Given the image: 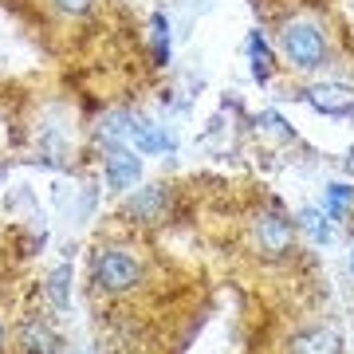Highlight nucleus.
<instances>
[{
  "mask_svg": "<svg viewBox=\"0 0 354 354\" xmlns=\"http://www.w3.org/2000/svg\"><path fill=\"white\" fill-rule=\"evenodd\" d=\"M291 354H339V335L335 330H299L291 339Z\"/></svg>",
  "mask_w": 354,
  "mask_h": 354,
  "instance_id": "nucleus-4",
  "label": "nucleus"
},
{
  "mask_svg": "<svg viewBox=\"0 0 354 354\" xmlns=\"http://www.w3.org/2000/svg\"><path fill=\"white\" fill-rule=\"evenodd\" d=\"M130 134H134V142H138V150H162V146H169V138H162V134H153L150 127H146V122H134V127H130Z\"/></svg>",
  "mask_w": 354,
  "mask_h": 354,
  "instance_id": "nucleus-9",
  "label": "nucleus"
},
{
  "mask_svg": "<svg viewBox=\"0 0 354 354\" xmlns=\"http://www.w3.org/2000/svg\"><path fill=\"white\" fill-rule=\"evenodd\" d=\"M311 102H315L319 111H327V114H346L354 106V95L342 91V87H315L311 91Z\"/></svg>",
  "mask_w": 354,
  "mask_h": 354,
  "instance_id": "nucleus-7",
  "label": "nucleus"
},
{
  "mask_svg": "<svg viewBox=\"0 0 354 354\" xmlns=\"http://www.w3.org/2000/svg\"><path fill=\"white\" fill-rule=\"evenodd\" d=\"M59 12H67V16H79V12H87L91 8V0H51Z\"/></svg>",
  "mask_w": 354,
  "mask_h": 354,
  "instance_id": "nucleus-13",
  "label": "nucleus"
},
{
  "mask_svg": "<svg viewBox=\"0 0 354 354\" xmlns=\"http://www.w3.org/2000/svg\"><path fill=\"white\" fill-rule=\"evenodd\" d=\"M134 177H138V158L134 153H111L106 158V181L114 189H127Z\"/></svg>",
  "mask_w": 354,
  "mask_h": 354,
  "instance_id": "nucleus-6",
  "label": "nucleus"
},
{
  "mask_svg": "<svg viewBox=\"0 0 354 354\" xmlns=\"http://www.w3.org/2000/svg\"><path fill=\"white\" fill-rule=\"evenodd\" d=\"M299 225L311 232V241L315 244H327L330 241V225H327V216H319L315 209H307V213H299Z\"/></svg>",
  "mask_w": 354,
  "mask_h": 354,
  "instance_id": "nucleus-8",
  "label": "nucleus"
},
{
  "mask_svg": "<svg viewBox=\"0 0 354 354\" xmlns=\"http://www.w3.org/2000/svg\"><path fill=\"white\" fill-rule=\"evenodd\" d=\"M252 71H256V79H268L272 75V55H268V48H264V39L260 36H252Z\"/></svg>",
  "mask_w": 354,
  "mask_h": 354,
  "instance_id": "nucleus-10",
  "label": "nucleus"
},
{
  "mask_svg": "<svg viewBox=\"0 0 354 354\" xmlns=\"http://www.w3.org/2000/svg\"><path fill=\"white\" fill-rule=\"evenodd\" d=\"M354 197V189H346V185H330L327 189V216H342V205Z\"/></svg>",
  "mask_w": 354,
  "mask_h": 354,
  "instance_id": "nucleus-11",
  "label": "nucleus"
},
{
  "mask_svg": "<svg viewBox=\"0 0 354 354\" xmlns=\"http://www.w3.org/2000/svg\"><path fill=\"white\" fill-rule=\"evenodd\" d=\"M351 272H354V248H351Z\"/></svg>",
  "mask_w": 354,
  "mask_h": 354,
  "instance_id": "nucleus-15",
  "label": "nucleus"
},
{
  "mask_svg": "<svg viewBox=\"0 0 354 354\" xmlns=\"http://www.w3.org/2000/svg\"><path fill=\"white\" fill-rule=\"evenodd\" d=\"M0 351H4V327H0Z\"/></svg>",
  "mask_w": 354,
  "mask_h": 354,
  "instance_id": "nucleus-14",
  "label": "nucleus"
},
{
  "mask_svg": "<svg viewBox=\"0 0 354 354\" xmlns=\"http://www.w3.org/2000/svg\"><path fill=\"white\" fill-rule=\"evenodd\" d=\"M283 51H288V59L299 71H315V67L327 64V44H323V32L315 24H288L283 28Z\"/></svg>",
  "mask_w": 354,
  "mask_h": 354,
  "instance_id": "nucleus-2",
  "label": "nucleus"
},
{
  "mask_svg": "<svg viewBox=\"0 0 354 354\" xmlns=\"http://www.w3.org/2000/svg\"><path fill=\"white\" fill-rule=\"evenodd\" d=\"M20 351L24 354H59V339L44 323H24V330H20Z\"/></svg>",
  "mask_w": 354,
  "mask_h": 354,
  "instance_id": "nucleus-5",
  "label": "nucleus"
},
{
  "mask_svg": "<svg viewBox=\"0 0 354 354\" xmlns=\"http://www.w3.org/2000/svg\"><path fill=\"white\" fill-rule=\"evenodd\" d=\"M91 279H95V288H99V291L118 295V291H130L134 283H142V264L130 252L106 248V252L95 256V264H91Z\"/></svg>",
  "mask_w": 354,
  "mask_h": 354,
  "instance_id": "nucleus-1",
  "label": "nucleus"
},
{
  "mask_svg": "<svg viewBox=\"0 0 354 354\" xmlns=\"http://www.w3.org/2000/svg\"><path fill=\"white\" fill-rule=\"evenodd\" d=\"M67 276H71V268H59L55 276H51L48 291H51V299H55V307H67Z\"/></svg>",
  "mask_w": 354,
  "mask_h": 354,
  "instance_id": "nucleus-12",
  "label": "nucleus"
},
{
  "mask_svg": "<svg viewBox=\"0 0 354 354\" xmlns=\"http://www.w3.org/2000/svg\"><path fill=\"white\" fill-rule=\"evenodd\" d=\"M256 241H260V252L283 256V252H291V225L276 213H260V221H256Z\"/></svg>",
  "mask_w": 354,
  "mask_h": 354,
  "instance_id": "nucleus-3",
  "label": "nucleus"
}]
</instances>
